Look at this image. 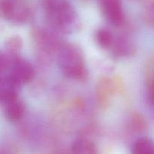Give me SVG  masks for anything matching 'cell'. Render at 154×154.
<instances>
[{"label": "cell", "mask_w": 154, "mask_h": 154, "mask_svg": "<svg viewBox=\"0 0 154 154\" xmlns=\"http://www.w3.org/2000/svg\"><path fill=\"white\" fill-rule=\"evenodd\" d=\"M20 86L15 84L8 75L0 76V104L6 102L18 97Z\"/></svg>", "instance_id": "obj_7"}, {"label": "cell", "mask_w": 154, "mask_h": 154, "mask_svg": "<svg viewBox=\"0 0 154 154\" xmlns=\"http://www.w3.org/2000/svg\"><path fill=\"white\" fill-rule=\"evenodd\" d=\"M113 51L114 54L118 57H129L132 56L135 52V45L131 41L122 38L114 40L113 45Z\"/></svg>", "instance_id": "obj_10"}, {"label": "cell", "mask_w": 154, "mask_h": 154, "mask_svg": "<svg viewBox=\"0 0 154 154\" xmlns=\"http://www.w3.org/2000/svg\"><path fill=\"white\" fill-rule=\"evenodd\" d=\"M3 106L5 117L8 121L12 123L20 120L25 112V106L18 97L6 102Z\"/></svg>", "instance_id": "obj_8"}, {"label": "cell", "mask_w": 154, "mask_h": 154, "mask_svg": "<svg viewBox=\"0 0 154 154\" xmlns=\"http://www.w3.org/2000/svg\"><path fill=\"white\" fill-rule=\"evenodd\" d=\"M147 92L149 100L154 107V64L147 79Z\"/></svg>", "instance_id": "obj_17"}, {"label": "cell", "mask_w": 154, "mask_h": 154, "mask_svg": "<svg viewBox=\"0 0 154 154\" xmlns=\"http://www.w3.org/2000/svg\"><path fill=\"white\" fill-rule=\"evenodd\" d=\"M43 7L48 20L60 32L72 33L81 28L78 13L67 0H43Z\"/></svg>", "instance_id": "obj_1"}, {"label": "cell", "mask_w": 154, "mask_h": 154, "mask_svg": "<svg viewBox=\"0 0 154 154\" xmlns=\"http://www.w3.org/2000/svg\"><path fill=\"white\" fill-rule=\"evenodd\" d=\"M35 40L45 52L51 53L54 51H58L61 45L59 44L58 40L52 33L42 29H36L33 32Z\"/></svg>", "instance_id": "obj_6"}, {"label": "cell", "mask_w": 154, "mask_h": 154, "mask_svg": "<svg viewBox=\"0 0 154 154\" xmlns=\"http://www.w3.org/2000/svg\"><path fill=\"white\" fill-rule=\"evenodd\" d=\"M0 14L9 22L23 24L31 14V10L26 0H0Z\"/></svg>", "instance_id": "obj_3"}, {"label": "cell", "mask_w": 154, "mask_h": 154, "mask_svg": "<svg viewBox=\"0 0 154 154\" xmlns=\"http://www.w3.org/2000/svg\"><path fill=\"white\" fill-rule=\"evenodd\" d=\"M72 152L75 153L95 154L97 153L96 144L90 140L86 138H78L72 145Z\"/></svg>", "instance_id": "obj_11"}, {"label": "cell", "mask_w": 154, "mask_h": 154, "mask_svg": "<svg viewBox=\"0 0 154 154\" xmlns=\"http://www.w3.org/2000/svg\"><path fill=\"white\" fill-rule=\"evenodd\" d=\"M114 90V84L111 79L102 78L99 80L96 87V98L100 106L105 107L108 105Z\"/></svg>", "instance_id": "obj_9"}, {"label": "cell", "mask_w": 154, "mask_h": 154, "mask_svg": "<svg viewBox=\"0 0 154 154\" xmlns=\"http://www.w3.org/2000/svg\"><path fill=\"white\" fill-rule=\"evenodd\" d=\"M96 38L98 44L102 47V48H111L114 42V36L111 32L105 29H99L96 33Z\"/></svg>", "instance_id": "obj_13"}, {"label": "cell", "mask_w": 154, "mask_h": 154, "mask_svg": "<svg viewBox=\"0 0 154 154\" xmlns=\"http://www.w3.org/2000/svg\"><path fill=\"white\" fill-rule=\"evenodd\" d=\"M131 126L135 132L141 133L145 132L147 128V123L144 116L138 113H135L131 117Z\"/></svg>", "instance_id": "obj_15"}, {"label": "cell", "mask_w": 154, "mask_h": 154, "mask_svg": "<svg viewBox=\"0 0 154 154\" xmlns=\"http://www.w3.org/2000/svg\"><path fill=\"white\" fill-rule=\"evenodd\" d=\"M57 63L61 72L67 78L78 81H85L88 78L84 54L77 45H62L58 50Z\"/></svg>", "instance_id": "obj_2"}, {"label": "cell", "mask_w": 154, "mask_h": 154, "mask_svg": "<svg viewBox=\"0 0 154 154\" xmlns=\"http://www.w3.org/2000/svg\"><path fill=\"white\" fill-rule=\"evenodd\" d=\"M99 4L102 14L112 25H123L124 12L121 0H99Z\"/></svg>", "instance_id": "obj_5"}, {"label": "cell", "mask_w": 154, "mask_h": 154, "mask_svg": "<svg viewBox=\"0 0 154 154\" xmlns=\"http://www.w3.org/2000/svg\"><path fill=\"white\" fill-rule=\"evenodd\" d=\"M22 45V39H21L19 36L15 35L10 38L7 41L5 45L7 55L9 57L19 56L18 55V53H19L20 51L21 50Z\"/></svg>", "instance_id": "obj_14"}, {"label": "cell", "mask_w": 154, "mask_h": 154, "mask_svg": "<svg viewBox=\"0 0 154 154\" xmlns=\"http://www.w3.org/2000/svg\"><path fill=\"white\" fill-rule=\"evenodd\" d=\"M8 76L18 86L27 84L32 80L35 71L32 66L20 56L9 57Z\"/></svg>", "instance_id": "obj_4"}, {"label": "cell", "mask_w": 154, "mask_h": 154, "mask_svg": "<svg viewBox=\"0 0 154 154\" xmlns=\"http://www.w3.org/2000/svg\"><path fill=\"white\" fill-rule=\"evenodd\" d=\"M144 19L147 25L154 28V0L150 2L144 9Z\"/></svg>", "instance_id": "obj_16"}, {"label": "cell", "mask_w": 154, "mask_h": 154, "mask_svg": "<svg viewBox=\"0 0 154 154\" xmlns=\"http://www.w3.org/2000/svg\"><path fill=\"white\" fill-rule=\"evenodd\" d=\"M9 60H10V59H9L8 56L7 54L0 52V76L2 75L3 72L8 70Z\"/></svg>", "instance_id": "obj_18"}, {"label": "cell", "mask_w": 154, "mask_h": 154, "mask_svg": "<svg viewBox=\"0 0 154 154\" xmlns=\"http://www.w3.org/2000/svg\"><path fill=\"white\" fill-rule=\"evenodd\" d=\"M132 153L136 154H153L154 142L148 138H139L133 144Z\"/></svg>", "instance_id": "obj_12"}]
</instances>
